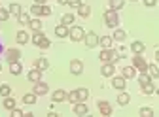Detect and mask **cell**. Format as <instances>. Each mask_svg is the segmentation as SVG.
<instances>
[{"instance_id":"obj_1","label":"cell","mask_w":159,"mask_h":117,"mask_svg":"<svg viewBox=\"0 0 159 117\" xmlns=\"http://www.w3.org/2000/svg\"><path fill=\"white\" fill-rule=\"evenodd\" d=\"M104 23L110 28H117V25H119V15H117L116 10H106L104 11Z\"/></svg>"},{"instance_id":"obj_2","label":"cell","mask_w":159,"mask_h":117,"mask_svg":"<svg viewBox=\"0 0 159 117\" xmlns=\"http://www.w3.org/2000/svg\"><path fill=\"white\" fill-rule=\"evenodd\" d=\"M68 36H70V40H72V42H82V40H84V36H85V30H84L82 27L72 25V27H70Z\"/></svg>"},{"instance_id":"obj_3","label":"cell","mask_w":159,"mask_h":117,"mask_svg":"<svg viewBox=\"0 0 159 117\" xmlns=\"http://www.w3.org/2000/svg\"><path fill=\"white\" fill-rule=\"evenodd\" d=\"M133 66L136 70H140V72H148V63H146V58L142 55H134L133 57Z\"/></svg>"},{"instance_id":"obj_4","label":"cell","mask_w":159,"mask_h":117,"mask_svg":"<svg viewBox=\"0 0 159 117\" xmlns=\"http://www.w3.org/2000/svg\"><path fill=\"white\" fill-rule=\"evenodd\" d=\"M84 42H85V47H97L98 46V36L95 34V32H85V36H84Z\"/></svg>"},{"instance_id":"obj_5","label":"cell","mask_w":159,"mask_h":117,"mask_svg":"<svg viewBox=\"0 0 159 117\" xmlns=\"http://www.w3.org/2000/svg\"><path fill=\"white\" fill-rule=\"evenodd\" d=\"M101 74H102L104 77H112V76L116 74V64H114V63H104L102 68H101Z\"/></svg>"},{"instance_id":"obj_6","label":"cell","mask_w":159,"mask_h":117,"mask_svg":"<svg viewBox=\"0 0 159 117\" xmlns=\"http://www.w3.org/2000/svg\"><path fill=\"white\" fill-rule=\"evenodd\" d=\"M70 72L74 76H80L84 72V63L82 61H78V58H74V61H70Z\"/></svg>"},{"instance_id":"obj_7","label":"cell","mask_w":159,"mask_h":117,"mask_svg":"<svg viewBox=\"0 0 159 117\" xmlns=\"http://www.w3.org/2000/svg\"><path fill=\"white\" fill-rule=\"evenodd\" d=\"M6 58H8V63H13V61H19L21 58V51L15 49V47H10L6 51Z\"/></svg>"},{"instance_id":"obj_8","label":"cell","mask_w":159,"mask_h":117,"mask_svg":"<svg viewBox=\"0 0 159 117\" xmlns=\"http://www.w3.org/2000/svg\"><path fill=\"white\" fill-rule=\"evenodd\" d=\"M125 85H127V80L121 76V77H114L112 76V87L114 89H117V91H123L125 89Z\"/></svg>"},{"instance_id":"obj_9","label":"cell","mask_w":159,"mask_h":117,"mask_svg":"<svg viewBox=\"0 0 159 117\" xmlns=\"http://www.w3.org/2000/svg\"><path fill=\"white\" fill-rule=\"evenodd\" d=\"M48 91H49V87H48V83H44V81L34 83V89H32V93H36V96H42V94H46Z\"/></svg>"},{"instance_id":"obj_10","label":"cell","mask_w":159,"mask_h":117,"mask_svg":"<svg viewBox=\"0 0 159 117\" xmlns=\"http://www.w3.org/2000/svg\"><path fill=\"white\" fill-rule=\"evenodd\" d=\"M98 111H101V115H112V106H110V102H106V100H98Z\"/></svg>"},{"instance_id":"obj_11","label":"cell","mask_w":159,"mask_h":117,"mask_svg":"<svg viewBox=\"0 0 159 117\" xmlns=\"http://www.w3.org/2000/svg\"><path fill=\"white\" fill-rule=\"evenodd\" d=\"M66 94H68L66 91H63V89H57V91L51 94V100H53V104H55V102H65V100H66Z\"/></svg>"},{"instance_id":"obj_12","label":"cell","mask_w":159,"mask_h":117,"mask_svg":"<svg viewBox=\"0 0 159 117\" xmlns=\"http://www.w3.org/2000/svg\"><path fill=\"white\" fill-rule=\"evenodd\" d=\"M74 113H76V115H87V113H89L87 104H85V102H76V104H74Z\"/></svg>"},{"instance_id":"obj_13","label":"cell","mask_w":159,"mask_h":117,"mask_svg":"<svg viewBox=\"0 0 159 117\" xmlns=\"http://www.w3.org/2000/svg\"><path fill=\"white\" fill-rule=\"evenodd\" d=\"M34 68H38V70H48L49 68V61H48V58L46 57H40V58H36V61H34Z\"/></svg>"},{"instance_id":"obj_14","label":"cell","mask_w":159,"mask_h":117,"mask_svg":"<svg viewBox=\"0 0 159 117\" xmlns=\"http://www.w3.org/2000/svg\"><path fill=\"white\" fill-rule=\"evenodd\" d=\"M29 81H32V83H38V81H42V70H38V68H34V70H30L29 72Z\"/></svg>"},{"instance_id":"obj_15","label":"cell","mask_w":159,"mask_h":117,"mask_svg":"<svg viewBox=\"0 0 159 117\" xmlns=\"http://www.w3.org/2000/svg\"><path fill=\"white\" fill-rule=\"evenodd\" d=\"M144 49H146V46H144L142 42H138V40L131 44V51H133L134 55H142V53H144Z\"/></svg>"},{"instance_id":"obj_16","label":"cell","mask_w":159,"mask_h":117,"mask_svg":"<svg viewBox=\"0 0 159 117\" xmlns=\"http://www.w3.org/2000/svg\"><path fill=\"white\" fill-rule=\"evenodd\" d=\"M76 94H78V102H85V100L89 98V91H87L85 87L76 89Z\"/></svg>"},{"instance_id":"obj_17","label":"cell","mask_w":159,"mask_h":117,"mask_svg":"<svg viewBox=\"0 0 159 117\" xmlns=\"http://www.w3.org/2000/svg\"><path fill=\"white\" fill-rule=\"evenodd\" d=\"M125 38H127V32L123 28H116V32L112 34V40H116V42H123Z\"/></svg>"},{"instance_id":"obj_18","label":"cell","mask_w":159,"mask_h":117,"mask_svg":"<svg viewBox=\"0 0 159 117\" xmlns=\"http://www.w3.org/2000/svg\"><path fill=\"white\" fill-rule=\"evenodd\" d=\"M68 32H70V27H65V25H59V27L55 28L57 38H66V36H68Z\"/></svg>"},{"instance_id":"obj_19","label":"cell","mask_w":159,"mask_h":117,"mask_svg":"<svg viewBox=\"0 0 159 117\" xmlns=\"http://www.w3.org/2000/svg\"><path fill=\"white\" fill-rule=\"evenodd\" d=\"M78 15H80V17H84V19L89 17V15H91V8H89V4L84 2L82 6H80V8H78Z\"/></svg>"},{"instance_id":"obj_20","label":"cell","mask_w":159,"mask_h":117,"mask_svg":"<svg viewBox=\"0 0 159 117\" xmlns=\"http://www.w3.org/2000/svg\"><path fill=\"white\" fill-rule=\"evenodd\" d=\"M15 40H17V44H27L29 42V32H25V30H19L17 34H15Z\"/></svg>"},{"instance_id":"obj_21","label":"cell","mask_w":159,"mask_h":117,"mask_svg":"<svg viewBox=\"0 0 159 117\" xmlns=\"http://www.w3.org/2000/svg\"><path fill=\"white\" fill-rule=\"evenodd\" d=\"M129 100H131V94H129V93H119V94H117V104H119V106H127Z\"/></svg>"},{"instance_id":"obj_22","label":"cell","mask_w":159,"mask_h":117,"mask_svg":"<svg viewBox=\"0 0 159 117\" xmlns=\"http://www.w3.org/2000/svg\"><path fill=\"white\" fill-rule=\"evenodd\" d=\"M74 19H76V17H74L72 13H65V15L61 17V25H65V27H72V25H74Z\"/></svg>"},{"instance_id":"obj_23","label":"cell","mask_w":159,"mask_h":117,"mask_svg":"<svg viewBox=\"0 0 159 117\" xmlns=\"http://www.w3.org/2000/svg\"><path fill=\"white\" fill-rule=\"evenodd\" d=\"M121 76L125 77V80H127V77H136V68L134 66H125L121 70Z\"/></svg>"},{"instance_id":"obj_24","label":"cell","mask_w":159,"mask_h":117,"mask_svg":"<svg viewBox=\"0 0 159 117\" xmlns=\"http://www.w3.org/2000/svg\"><path fill=\"white\" fill-rule=\"evenodd\" d=\"M21 70H23V66H21V63H19V61L10 63V72H11L13 76H19V74H21Z\"/></svg>"},{"instance_id":"obj_25","label":"cell","mask_w":159,"mask_h":117,"mask_svg":"<svg viewBox=\"0 0 159 117\" xmlns=\"http://www.w3.org/2000/svg\"><path fill=\"white\" fill-rule=\"evenodd\" d=\"M142 87V93L144 94H155V93H159V89H155V85L150 81V83H146V85H140Z\"/></svg>"},{"instance_id":"obj_26","label":"cell","mask_w":159,"mask_h":117,"mask_svg":"<svg viewBox=\"0 0 159 117\" xmlns=\"http://www.w3.org/2000/svg\"><path fill=\"white\" fill-rule=\"evenodd\" d=\"M98 46H102V49H110V47H112V36H102V38H98Z\"/></svg>"},{"instance_id":"obj_27","label":"cell","mask_w":159,"mask_h":117,"mask_svg":"<svg viewBox=\"0 0 159 117\" xmlns=\"http://www.w3.org/2000/svg\"><path fill=\"white\" fill-rule=\"evenodd\" d=\"M98 58H101L102 63H112V49H102Z\"/></svg>"},{"instance_id":"obj_28","label":"cell","mask_w":159,"mask_h":117,"mask_svg":"<svg viewBox=\"0 0 159 117\" xmlns=\"http://www.w3.org/2000/svg\"><path fill=\"white\" fill-rule=\"evenodd\" d=\"M44 38H46V34H44L42 30L34 32V34H32V44H34V46H40V44H42V40H44Z\"/></svg>"},{"instance_id":"obj_29","label":"cell","mask_w":159,"mask_h":117,"mask_svg":"<svg viewBox=\"0 0 159 117\" xmlns=\"http://www.w3.org/2000/svg\"><path fill=\"white\" fill-rule=\"evenodd\" d=\"M42 11H44V4H32L30 6V13L36 17H42Z\"/></svg>"},{"instance_id":"obj_30","label":"cell","mask_w":159,"mask_h":117,"mask_svg":"<svg viewBox=\"0 0 159 117\" xmlns=\"http://www.w3.org/2000/svg\"><path fill=\"white\" fill-rule=\"evenodd\" d=\"M34 102H36V93H27V94H23V104L30 106V104H34Z\"/></svg>"},{"instance_id":"obj_31","label":"cell","mask_w":159,"mask_h":117,"mask_svg":"<svg viewBox=\"0 0 159 117\" xmlns=\"http://www.w3.org/2000/svg\"><path fill=\"white\" fill-rule=\"evenodd\" d=\"M29 27H30V30L38 32V30H42V21H40V19H30Z\"/></svg>"},{"instance_id":"obj_32","label":"cell","mask_w":159,"mask_h":117,"mask_svg":"<svg viewBox=\"0 0 159 117\" xmlns=\"http://www.w3.org/2000/svg\"><path fill=\"white\" fill-rule=\"evenodd\" d=\"M125 6V0H110V10H121Z\"/></svg>"},{"instance_id":"obj_33","label":"cell","mask_w":159,"mask_h":117,"mask_svg":"<svg viewBox=\"0 0 159 117\" xmlns=\"http://www.w3.org/2000/svg\"><path fill=\"white\" fill-rule=\"evenodd\" d=\"M8 11H10L11 15H15V17H17L19 13H21V6H19L17 2H11V4H10V8H8Z\"/></svg>"},{"instance_id":"obj_34","label":"cell","mask_w":159,"mask_h":117,"mask_svg":"<svg viewBox=\"0 0 159 117\" xmlns=\"http://www.w3.org/2000/svg\"><path fill=\"white\" fill-rule=\"evenodd\" d=\"M4 108L11 111L15 108V98H11V96H4Z\"/></svg>"},{"instance_id":"obj_35","label":"cell","mask_w":159,"mask_h":117,"mask_svg":"<svg viewBox=\"0 0 159 117\" xmlns=\"http://www.w3.org/2000/svg\"><path fill=\"white\" fill-rule=\"evenodd\" d=\"M152 81V77L148 76V72H140V76H138V83L140 85H146V83H150Z\"/></svg>"},{"instance_id":"obj_36","label":"cell","mask_w":159,"mask_h":117,"mask_svg":"<svg viewBox=\"0 0 159 117\" xmlns=\"http://www.w3.org/2000/svg\"><path fill=\"white\" fill-rule=\"evenodd\" d=\"M17 21L21 23V25H29V23H30V17H29V13H23V11H21V13L17 15Z\"/></svg>"},{"instance_id":"obj_37","label":"cell","mask_w":159,"mask_h":117,"mask_svg":"<svg viewBox=\"0 0 159 117\" xmlns=\"http://www.w3.org/2000/svg\"><path fill=\"white\" fill-rule=\"evenodd\" d=\"M148 72H150V76H152V77H155V80L159 77V68H157L155 64H148Z\"/></svg>"},{"instance_id":"obj_38","label":"cell","mask_w":159,"mask_h":117,"mask_svg":"<svg viewBox=\"0 0 159 117\" xmlns=\"http://www.w3.org/2000/svg\"><path fill=\"white\" fill-rule=\"evenodd\" d=\"M10 93H11V87L10 85H0V96H10Z\"/></svg>"},{"instance_id":"obj_39","label":"cell","mask_w":159,"mask_h":117,"mask_svg":"<svg viewBox=\"0 0 159 117\" xmlns=\"http://www.w3.org/2000/svg\"><path fill=\"white\" fill-rule=\"evenodd\" d=\"M66 100H68L70 104H76V102H78V94H76V91H70V93L66 94Z\"/></svg>"},{"instance_id":"obj_40","label":"cell","mask_w":159,"mask_h":117,"mask_svg":"<svg viewBox=\"0 0 159 117\" xmlns=\"http://www.w3.org/2000/svg\"><path fill=\"white\" fill-rule=\"evenodd\" d=\"M140 115L142 117H152L153 115V110L152 108H140Z\"/></svg>"},{"instance_id":"obj_41","label":"cell","mask_w":159,"mask_h":117,"mask_svg":"<svg viewBox=\"0 0 159 117\" xmlns=\"http://www.w3.org/2000/svg\"><path fill=\"white\" fill-rule=\"evenodd\" d=\"M8 17H10V11L4 10V8H0V21H6Z\"/></svg>"},{"instance_id":"obj_42","label":"cell","mask_w":159,"mask_h":117,"mask_svg":"<svg viewBox=\"0 0 159 117\" xmlns=\"http://www.w3.org/2000/svg\"><path fill=\"white\" fill-rule=\"evenodd\" d=\"M82 4H84L82 0H70V2H68V6H70V8H76V10H78L80 6H82Z\"/></svg>"},{"instance_id":"obj_43","label":"cell","mask_w":159,"mask_h":117,"mask_svg":"<svg viewBox=\"0 0 159 117\" xmlns=\"http://www.w3.org/2000/svg\"><path fill=\"white\" fill-rule=\"evenodd\" d=\"M49 46H51V42H49V40H48V38H44V40H42V44H40V46H38V47H42V49H48V47H49Z\"/></svg>"},{"instance_id":"obj_44","label":"cell","mask_w":159,"mask_h":117,"mask_svg":"<svg viewBox=\"0 0 159 117\" xmlns=\"http://www.w3.org/2000/svg\"><path fill=\"white\" fill-rule=\"evenodd\" d=\"M23 115H25V113H23L21 110H17V108L11 110V117H23Z\"/></svg>"},{"instance_id":"obj_45","label":"cell","mask_w":159,"mask_h":117,"mask_svg":"<svg viewBox=\"0 0 159 117\" xmlns=\"http://www.w3.org/2000/svg\"><path fill=\"white\" fill-rule=\"evenodd\" d=\"M157 4V0H144V6H148V8H153Z\"/></svg>"},{"instance_id":"obj_46","label":"cell","mask_w":159,"mask_h":117,"mask_svg":"<svg viewBox=\"0 0 159 117\" xmlns=\"http://www.w3.org/2000/svg\"><path fill=\"white\" fill-rule=\"evenodd\" d=\"M44 15H51V8H49V6H46V4H44V11H42V17H44Z\"/></svg>"},{"instance_id":"obj_47","label":"cell","mask_w":159,"mask_h":117,"mask_svg":"<svg viewBox=\"0 0 159 117\" xmlns=\"http://www.w3.org/2000/svg\"><path fill=\"white\" fill-rule=\"evenodd\" d=\"M117 53H119V57H125V55H127V49H125V47H119Z\"/></svg>"},{"instance_id":"obj_48","label":"cell","mask_w":159,"mask_h":117,"mask_svg":"<svg viewBox=\"0 0 159 117\" xmlns=\"http://www.w3.org/2000/svg\"><path fill=\"white\" fill-rule=\"evenodd\" d=\"M57 2H59V4H63V6H66V4L70 2V0H57Z\"/></svg>"},{"instance_id":"obj_49","label":"cell","mask_w":159,"mask_h":117,"mask_svg":"<svg viewBox=\"0 0 159 117\" xmlns=\"http://www.w3.org/2000/svg\"><path fill=\"white\" fill-rule=\"evenodd\" d=\"M155 61H157V63H159V49H157V51H155Z\"/></svg>"},{"instance_id":"obj_50","label":"cell","mask_w":159,"mask_h":117,"mask_svg":"<svg viewBox=\"0 0 159 117\" xmlns=\"http://www.w3.org/2000/svg\"><path fill=\"white\" fill-rule=\"evenodd\" d=\"M34 2H36V4H44V2H46V0H34Z\"/></svg>"},{"instance_id":"obj_51","label":"cell","mask_w":159,"mask_h":117,"mask_svg":"<svg viewBox=\"0 0 159 117\" xmlns=\"http://www.w3.org/2000/svg\"><path fill=\"white\" fill-rule=\"evenodd\" d=\"M4 51V46H2V42H0V53H2Z\"/></svg>"},{"instance_id":"obj_52","label":"cell","mask_w":159,"mask_h":117,"mask_svg":"<svg viewBox=\"0 0 159 117\" xmlns=\"http://www.w3.org/2000/svg\"><path fill=\"white\" fill-rule=\"evenodd\" d=\"M0 72H2V66H0Z\"/></svg>"},{"instance_id":"obj_53","label":"cell","mask_w":159,"mask_h":117,"mask_svg":"<svg viewBox=\"0 0 159 117\" xmlns=\"http://www.w3.org/2000/svg\"><path fill=\"white\" fill-rule=\"evenodd\" d=\"M131 2H136V0H131Z\"/></svg>"}]
</instances>
